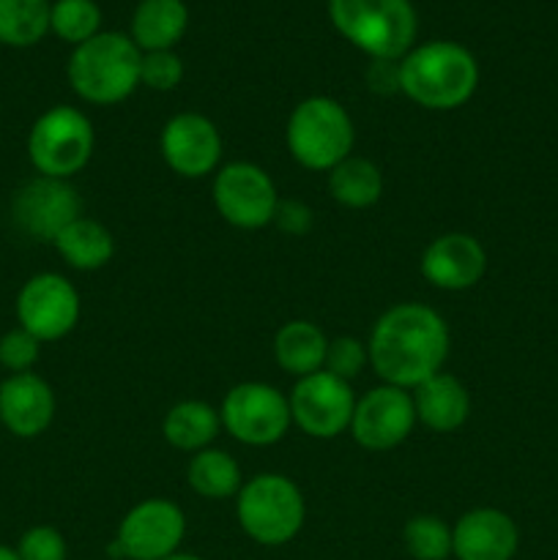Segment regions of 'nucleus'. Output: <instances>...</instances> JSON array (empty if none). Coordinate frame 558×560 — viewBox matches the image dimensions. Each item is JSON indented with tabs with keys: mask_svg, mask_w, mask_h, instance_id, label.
<instances>
[{
	"mask_svg": "<svg viewBox=\"0 0 558 560\" xmlns=\"http://www.w3.org/2000/svg\"><path fill=\"white\" fill-rule=\"evenodd\" d=\"M449 326L432 306L397 304L372 326L367 355L386 386L414 392L427 377L438 375L449 359Z\"/></svg>",
	"mask_w": 558,
	"mask_h": 560,
	"instance_id": "f257e3e1",
	"label": "nucleus"
},
{
	"mask_svg": "<svg viewBox=\"0 0 558 560\" xmlns=\"http://www.w3.org/2000/svg\"><path fill=\"white\" fill-rule=\"evenodd\" d=\"M479 85V63L454 42H430L414 47L399 60V93L425 109H457Z\"/></svg>",
	"mask_w": 558,
	"mask_h": 560,
	"instance_id": "f03ea898",
	"label": "nucleus"
},
{
	"mask_svg": "<svg viewBox=\"0 0 558 560\" xmlns=\"http://www.w3.org/2000/svg\"><path fill=\"white\" fill-rule=\"evenodd\" d=\"M142 52L131 36L102 31L91 42L74 47L69 58V82L82 102L118 104L140 85Z\"/></svg>",
	"mask_w": 558,
	"mask_h": 560,
	"instance_id": "7ed1b4c3",
	"label": "nucleus"
},
{
	"mask_svg": "<svg viewBox=\"0 0 558 560\" xmlns=\"http://www.w3.org/2000/svg\"><path fill=\"white\" fill-rule=\"evenodd\" d=\"M328 16L339 36L370 60H403L419 27L410 0H328Z\"/></svg>",
	"mask_w": 558,
	"mask_h": 560,
	"instance_id": "20e7f679",
	"label": "nucleus"
},
{
	"mask_svg": "<svg viewBox=\"0 0 558 560\" xmlns=\"http://www.w3.org/2000/svg\"><path fill=\"white\" fill-rule=\"evenodd\" d=\"M284 140L301 167L332 173L353 151L356 129L342 104L328 96H310L290 113Z\"/></svg>",
	"mask_w": 558,
	"mask_h": 560,
	"instance_id": "39448f33",
	"label": "nucleus"
},
{
	"mask_svg": "<svg viewBox=\"0 0 558 560\" xmlns=\"http://www.w3.org/2000/svg\"><path fill=\"white\" fill-rule=\"evenodd\" d=\"M235 514L252 541L279 547L301 534L306 503L299 487L288 476L260 474L241 485L239 495H235Z\"/></svg>",
	"mask_w": 558,
	"mask_h": 560,
	"instance_id": "423d86ee",
	"label": "nucleus"
},
{
	"mask_svg": "<svg viewBox=\"0 0 558 560\" xmlns=\"http://www.w3.org/2000/svg\"><path fill=\"white\" fill-rule=\"evenodd\" d=\"M93 126L85 113L69 104L49 107L47 113L38 115L27 135V156L38 170V175L47 178L69 180L71 175L80 173L93 156Z\"/></svg>",
	"mask_w": 558,
	"mask_h": 560,
	"instance_id": "0eeeda50",
	"label": "nucleus"
},
{
	"mask_svg": "<svg viewBox=\"0 0 558 560\" xmlns=\"http://www.w3.org/2000/svg\"><path fill=\"white\" fill-rule=\"evenodd\" d=\"M219 419L224 430L244 446H274L293 424L288 397L257 381L230 388L219 408Z\"/></svg>",
	"mask_w": 558,
	"mask_h": 560,
	"instance_id": "6e6552de",
	"label": "nucleus"
},
{
	"mask_svg": "<svg viewBox=\"0 0 558 560\" xmlns=\"http://www.w3.org/2000/svg\"><path fill=\"white\" fill-rule=\"evenodd\" d=\"M288 402L293 424L304 435L317 438V441H332V438L350 430V419H353L356 410L350 383L326 370L299 377Z\"/></svg>",
	"mask_w": 558,
	"mask_h": 560,
	"instance_id": "1a4fd4ad",
	"label": "nucleus"
},
{
	"mask_svg": "<svg viewBox=\"0 0 558 560\" xmlns=\"http://www.w3.org/2000/svg\"><path fill=\"white\" fill-rule=\"evenodd\" d=\"M213 206L239 230H260L274 222L279 191L271 175L252 162L224 164L213 178Z\"/></svg>",
	"mask_w": 558,
	"mask_h": 560,
	"instance_id": "9d476101",
	"label": "nucleus"
},
{
	"mask_svg": "<svg viewBox=\"0 0 558 560\" xmlns=\"http://www.w3.org/2000/svg\"><path fill=\"white\" fill-rule=\"evenodd\" d=\"M80 293L60 273H36L16 295V320L38 342H55L80 323Z\"/></svg>",
	"mask_w": 558,
	"mask_h": 560,
	"instance_id": "9b49d317",
	"label": "nucleus"
},
{
	"mask_svg": "<svg viewBox=\"0 0 558 560\" xmlns=\"http://www.w3.org/2000/svg\"><path fill=\"white\" fill-rule=\"evenodd\" d=\"M186 536V517L167 498H148L120 520L115 550L129 560H164L175 556Z\"/></svg>",
	"mask_w": 558,
	"mask_h": 560,
	"instance_id": "f8f14e48",
	"label": "nucleus"
},
{
	"mask_svg": "<svg viewBox=\"0 0 558 560\" xmlns=\"http://www.w3.org/2000/svg\"><path fill=\"white\" fill-rule=\"evenodd\" d=\"M11 217L27 238L55 244V238L82 217V200L69 180L38 175L14 195Z\"/></svg>",
	"mask_w": 558,
	"mask_h": 560,
	"instance_id": "ddd939ff",
	"label": "nucleus"
},
{
	"mask_svg": "<svg viewBox=\"0 0 558 560\" xmlns=\"http://www.w3.org/2000/svg\"><path fill=\"white\" fill-rule=\"evenodd\" d=\"M416 427V410L410 392L397 386H377L356 399L350 435L367 452H388L408 441Z\"/></svg>",
	"mask_w": 558,
	"mask_h": 560,
	"instance_id": "4468645a",
	"label": "nucleus"
},
{
	"mask_svg": "<svg viewBox=\"0 0 558 560\" xmlns=\"http://www.w3.org/2000/svg\"><path fill=\"white\" fill-rule=\"evenodd\" d=\"M159 151L167 167L181 178H206L219 167L222 135L206 115L178 113L164 124Z\"/></svg>",
	"mask_w": 558,
	"mask_h": 560,
	"instance_id": "2eb2a0df",
	"label": "nucleus"
},
{
	"mask_svg": "<svg viewBox=\"0 0 558 560\" xmlns=\"http://www.w3.org/2000/svg\"><path fill=\"white\" fill-rule=\"evenodd\" d=\"M487 271V252L474 235L446 233L432 241L421 255V277L438 290L460 293L481 282Z\"/></svg>",
	"mask_w": 558,
	"mask_h": 560,
	"instance_id": "dca6fc26",
	"label": "nucleus"
},
{
	"mask_svg": "<svg viewBox=\"0 0 558 560\" xmlns=\"http://www.w3.org/2000/svg\"><path fill=\"white\" fill-rule=\"evenodd\" d=\"M520 530L501 509H470L452 528V556L457 560H512Z\"/></svg>",
	"mask_w": 558,
	"mask_h": 560,
	"instance_id": "f3484780",
	"label": "nucleus"
},
{
	"mask_svg": "<svg viewBox=\"0 0 558 560\" xmlns=\"http://www.w3.org/2000/svg\"><path fill=\"white\" fill-rule=\"evenodd\" d=\"M55 419V392L36 372L0 383V421L16 438H38Z\"/></svg>",
	"mask_w": 558,
	"mask_h": 560,
	"instance_id": "a211bd4d",
	"label": "nucleus"
},
{
	"mask_svg": "<svg viewBox=\"0 0 558 560\" xmlns=\"http://www.w3.org/2000/svg\"><path fill=\"white\" fill-rule=\"evenodd\" d=\"M416 421L432 432H454L468 421L470 394L454 375L438 372L410 392Z\"/></svg>",
	"mask_w": 558,
	"mask_h": 560,
	"instance_id": "6ab92c4d",
	"label": "nucleus"
},
{
	"mask_svg": "<svg viewBox=\"0 0 558 560\" xmlns=\"http://www.w3.org/2000/svg\"><path fill=\"white\" fill-rule=\"evenodd\" d=\"M189 27L184 0H140L131 16V42L140 52L173 49Z\"/></svg>",
	"mask_w": 558,
	"mask_h": 560,
	"instance_id": "aec40b11",
	"label": "nucleus"
},
{
	"mask_svg": "<svg viewBox=\"0 0 558 560\" xmlns=\"http://www.w3.org/2000/svg\"><path fill=\"white\" fill-rule=\"evenodd\" d=\"M328 337L310 320H290L274 337V359L288 375H315L326 364Z\"/></svg>",
	"mask_w": 558,
	"mask_h": 560,
	"instance_id": "412c9836",
	"label": "nucleus"
},
{
	"mask_svg": "<svg viewBox=\"0 0 558 560\" xmlns=\"http://www.w3.org/2000/svg\"><path fill=\"white\" fill-rule=\"evenodd\" d=\"M222 430L219 410L202 399H186L173 405L162 421V435L178 452H202Z\"/></svg>",
	"mask_w": 558,
	"mask_h": 560,
	"instance_id": "4be33fe9",
	"label": "nucleus"
},
{
	"mask_svg": "<svg viewBox=\"0 0 558 560\" xmlns=\"http://www.w3.org/2000/svg\"><path fill=\"white\" fill-rule=\"evenodd\" d=\"M55 249L77 271H98L115 255V238L102 222L80 217L55 238Z\"/></svg>",
	"mask_w": 558,
	"mask_h": 560,
	"instance_id": "5701e85b",
	"label": "nucleus"
},
{
	"mask_svg": "<svg viewBox=\"0 0 558 560\" xmlns=\"http://www.w3.org/2000/svg\"><path fill=\"white\" fill-rule=\"evenodd\" d=\"M328 191L345 208H370L383 195V175L375 162L348 156L328 173Z\"/></svg>",
	"mask_w": 558,
	"mask_h": 560,
	"instance_id": "b1692460",
	"label": "nucleus"
},
{
	"mask_svg": "<svg viewBox=\"0 0 558 560\" xmlns=\"http://www.w3.org/2000/svg\"><path fill=\"white\" fill-rule=\"evenodd\" d=\"M186 481L197 495L208 498V501H224V498L239 495L241 485H244L239 463L228 452L211 446L191 457Z\"/></svg>",
	"mask_w": 558,
	"mask_h": 560,
	"instance_id": "393cba45",
	"label": "nucleus"
},
{
	"mask_svg": "<svg viewBox=\"0 0 558 560\" xmlns=\"http://www.w3.org/2000/svg\"><path fill=\"white\" fill-rule=\"evenodd\" d=\"M49 0H0V44L33 47L49 33Z\"/></svg>",
	"mask_w": 558,
	"mask_h": 560,
	"instance_id": "a878e982",
	"label": "nucleus"
},
{
	"mask_svg": "<svg viewBox=\"0 0 558 560\" xmlns=\"http://www.w3.org/2000/svg\"><path fill=\"white\" fill-rule=\"evenodd\" d=\"M49 31L74 47L102 33V9L96 0H55L49 9Z\"/></svg>",
	"mask_w": 558,
	"mask_h": 560,
	"instance_id": "bb28decb",
	"label": "nucleus"
},
{
	"mask_svg": "<svg viewBox=\"0 0 558 560\" xmlns=\"http://www.w3.org/2000/svg\"><path fill=\"white\" fill-rule=\"evenodd\" d=\"M403 545L414 560H446L452 556V528L441 517L419 514L405 523Z\"/></svg>",
	"mask_w": 558,
	"mask_h": 560,
	"instance_id": "cd10ccee",
	"label": "nucleus"
},
{
	"mask_svg": "<svg viewBox=\"0 0 558 560\" xmlns=\"http://www.w3.org/2000/svg\"><path fill=\"white\" fill-rule=\"evenodd\" d=\"M184 80V60L173 49H159V52H142L140 63V85L151 91L167 93L175 91Z\"/></svg>",
	"mask_w": 558,
	"mask_h": 560,
	"instance_id": "c85d7f7f",
	"label": "nucleus"
},
{
	"mask_svg": "<svg viewBox=\"0 0 558 560\" xmlns=\"http://www.w3.org/2000/svg\"><path fill=\"white\" fill-rule=\"evenodd\" d=\"M370 364V355H367V345L356 337H337L328 339L326 350V364L323 370L332 372V375L342 377V381H353L364 366Z\"/></svg>",
	"mask_w": 558,
	"mask_h": 560,
	"instance_id": "c756f323",
	"label": "nucleus"
},
{
	"mask_svg": "<svg viewBox=\"0 0 558 560\" xmlns=\"http://www.w3.org/2000/svg\"><path fill=\"white\" fill-rule=\"evenodd\" d=\"M38 353H42V342L25 328H14L0 337V366H5L11 375L31 372L38 361Z\"/></svg>",
	"mask_w": 558,
	"mask_h": 560,
	"instance_id": "7c9ffc66",
	"label": "nucleus"
},
{
	"mask_svg": "<svg viewBox=\"0 0 558 560\" xmlns=\"http://www.w3.org/2000/svg\"><path fill=\"white\" fill-rule=\"evenodd\" d=\"M16 552L22 560H66V539L53 525H36L22 534Z\"/></svg>",
	"mask_w": 558,
	"mask_h": 560,
	"instance_id": "2f4dec72",
	"label": "nucleus"
},
{
	"mask_svg": "<svg viewBox=\"0 0 558 560\" xmlns=\"http://www.w3.org/2000/svg\"><path fill=\"white\" fill-rule=\"evenodd\" d=\"M367 85L381 96L399 93V60L372 58V63L367 66Z\"/></svg>",
	"mask_w": 558,
	"mask_h": 560,
	"instance_id": "473e14b6",
	"label": "nucleus"
},
{
	"mask_svg": "<svg viewBox=\"0 0 558 560\" xmlns=\"http://www.w3.org/2000/svg\"><path fill=\"white\" fill-rule=\"evenodd\" d=\"M274 224L290 235H304L312 228V211L304 202L295 200H279L277 213H274Z\"/></svg>",
	"mask_w": 558,
	"mask_h": 560,
	"instance_id": "72a5a7b5",
	"label": "nucleus"
},
{
	"mask_svg": "<svg viewBox=\"0 0 558 560\" xmlns=\"http://www.w3.org/2000/svg\"><path fill=\"white\" fill-rule=\"evenodd\" d=\"M0 560H22V558H20V552H16V550H11V547L0 545Z\"/></svg>",
	"mask_w": 558,
	"mask_h": 560,
	"instance_id": "f704fd0d",
	"label": "nucleus"
},
{
	"mask_svg": "<svg viewBox=\"0 0 558 560\" xmlns=\"http://www.w3.org/2000/svg\"><path fill=\"white\" fill-rule=\"evenodd\" d=\"M164 560H202V558L186 556V552H175V556H170V558H164Z\"/></svg>",
	"mask_w": 558,
	"mask_h": 560,
	"instance_id": "c9c22d12",
	"label": "nucleus"
}]
</instances>
